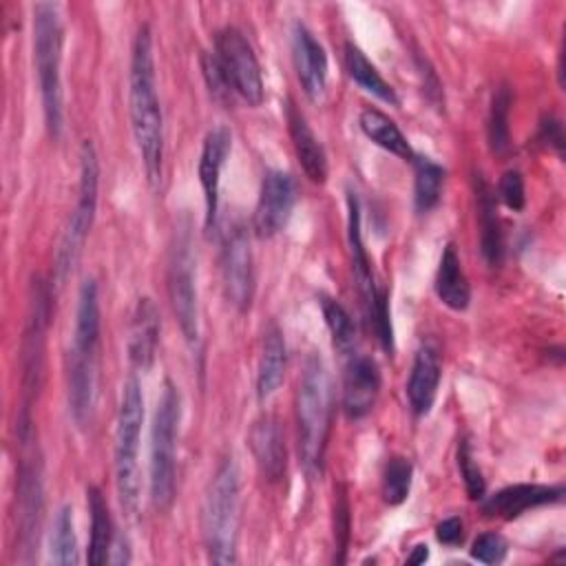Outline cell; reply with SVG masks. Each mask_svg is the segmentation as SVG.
I'll list each match as a JSON object with an SVG mask.
<instances>
[{
	"label": "cell",
	"instance_id": "1",
	"mask_svg": "<svg viewBox=\"0 0 566 566\" xmlns=\"http://www.w3.org/2000/svg\"><path fill=\"white\" fill-rule=\"evenodd\" d=\"M128 104H130V128L144 164L146 179L153 188L161 181L164 166V117L157 97L153 38L148 24H142L135 33L130 49V73H128Z\"/></svg>",
	"mask_w": 566,
	"mask_h": 566
},
{
	"label": "cell",
	"instance_id": "2",
	"mask_svg": "<svg viewBox=\"0 0 566 566\" xmlns=\"http://www.w3.org/2000/svg\"><path fill=\"white\" fill-rule=\"evenodd\" d=\"M99 369V294L95 279H84L77 292L73 343L66 356L69 413L77 427L93 416Z\"/></svg>",
	"mask_w": 566,
	"mask_h": 566
},
{
	"label": "cell",
	"instance_id": "3",
	"mask_svg": "<svg viewBox=\"0 0 566 566\" xmlns=\"http://www.w3.org/2000/svg\"><path fill=\"white\" fill-rule=\"evenodd\" d=\"M332 429V378L321 356L312 354L303 363L296 385V431L298 455L310 480L323 475L325 451Z\"/></svg>",
	"mask_w": 566,
	"mask_h": 566
},
{
	"label": "cell",
	"instance_id": "4",
	"mask_svg": "<svg viewBox=\"0 0 566 566\" xmlns=\"http://www.w3.org/2000/svg\"><path fill=\"white\" fill-rule=\"evenodd\" d=\"M62 44L64 27L60 7L55 2L33 4V64L40 84L44 124L53 139L62 133L64 102H62Z\"/></svg>",
	"mask_w": 566,
	"mask_h": 566
},
{
	"label": "cell",
	"instance_id": "5",
	"mask_svg": "<svg viewBox=\"0 0 566 566\" xmlns=\"http://www.w3.org/2000/svg\"><path fill=\"white\" fill-rule=\"evenodd\" d=\"M239 469L232 458H226L206 491L201 509V533L212 564H234L237 562V539H239Z\"/></svg>",
	"mask_w": 566,
	"mask_h": 566
},
{
	"label": "cell",
	"instance_id": "6",
	"mask_svg": "<svg viewBox=\"0 0 566 566\" xmlns=\"http://www.w3.org/2000/svg\"><path fill=\"white\" fill-rule=\"evenodd\" d=\"M144 422V396L139 378L133 374L122 387L115 427V489L126 515L139 506V438Z\"/></svg>",
	"mask_w": 566,
	"mask_h": 566
},
{
	"label": "cell",
	"instance_id": "7",
	"mask_svg": "<svg viewBox=\"0 0 566 566\" xmlns=\"http://www.w3.org/2000/svg\"><path fill=\"white\" fill-rule=\"evenodd\" d=\"M181 420L179 389L166 380L150 429V500L157 511H168L175 502V458Z\"/></svg>",
	"mask_w": 566,
	"mask_h": 566
},
{
	"label": "cell",
	"instance_id": "8",
	"mask_svg": "<svg viewBox=\"0 0 566 566\" xmlns=\"http://www.w3.org/2000/svg\"><path fill=\"white\" fill-rule=\"evenodd\" d=\"M97 190H99V161L97 150L91 139L82 142L80 148V186H77V203L69 217V223L62 232L57 254H55V281L62 285L69 274L75 270L86 237L91 232L95 210H97Z\"/></svg>",
	"mask_w": 566,
	"mask_h": 566
},
{
	"label": "cell",
	"instance_id": "9",
	"mask_svg": "<svg viewBox=\"0 0 566 566\" xmlns=\"http://www.w3.org/2000/svg\"><path fill=\"white\" fill-rule=\"evenodd\" d=\"M168 296L188 345L199 340V307L195 285V252L190 226H177L168 256Z\"/></svg>",
	"mask_w": 566,
	"mask_h": 566
},
{
	"label": "cell",
	"instance_id": "10",
	"mask_svg": "<svg viewBox=\"0 0 566 566\" xmlns=\"http://www.w3.org/2000/svg\"><path fill=\"white\" fill-rule=\"evenodd\" d=\"M212 53L217 55L232 93L245 104L259 106L263 102V75L248 38L239 29L226 27L217 31Z\"/></svg>",
	"mask_w": 566,
	"mask_h": 566
},
{
	"label": "cell",
	"instance_id": "11",
	"mask_svg": "<svg viewBox=\"0 0 566 566\" xmlns=\"http://www.w3.org/2000/svg\"><path fill=\"white\" fill-rule=\"evenodd\" d=\"M221 283L226 301L237 312L250 310L254 296V259L250 237L243 226H232L223 239Z\"/></svg>",
	"mask_w": 566,
	"mask_h": 566
},
{
	"label": "cell",
	"instance_id": "12",
	"mask_svg": "<svg viewBox=\"0 0 566 566\" xmlns=\"http://www.w3.org/2000/svg\"><path fill=\"white\" fill-rule=\"evenodd\" d=\"M296 203V186L292 175L283 170H268L261 179L259 201L252 217V230L259 239H272L279 234Z\"/></svg>",
	"mask_w": 566,
	"mask_h": 566
},
{
	"label": "cell",
	"instance_id": "13",
	"mask_svg": "<svg viewBox=\"0 0 566 566\" xmlns=\"http://www.w3.org/2000/svg\"><path fill=\"white\" fill-rule=\"evenodd\" d=\"M230 146H232V135L226 126L212 128L203 139V148H201V157H199V181L203 188V203H206L203 228L208 234L217 228L219 184H221L223 164L230 155Z\"/></svg>",
	"mask_w": 566,
	"mask_h": 566
},
{
	"label": "cell",
	"instance_id": "14",
	"mask_svg": "<svg viewBox=\"0 0 566 566\" xmlns=\"http://www.w3.org/2000/svg\"><path fill=\"white\" fill-rule=\"evenodd\" d=\"M380 394V369L371 356L349 354L343 371V411L349 420L365 418Z\"/></svg>",
	"mask_w": 566,
	"mask_h": 566
},
{
	"label": "cell",
	"instance_id": "15",
	"mask_svg": "<svg viewBox=\"0 0 566 566\" xmlns=\"http://www.w3.org/2000/svg\"><path fill=\"white\" fill-rule=\"evenodd\" d=\"M292 57L303 93L318 102L327 88V53L303 22L292 27Z\"/></svg>",
	"mask_w": 566,
	"mask_h": 566
},
{
	"label": "cell",
	"instance_id": "16",
	"mask_svg": "<svg viewBox=\"0 0 566 566\" xmlns=\"http://www.w3.org/2000/svg\"><path fill=\"white\" fill-rule=\"evenodd\" d=\"M564 497L562 484H511L493 495H489L482 502V513L486 517H500V520H515L528 509L555 504Z\"/></svg>",
	"mask_w": 566,
	"mask_h": 566
},
{
	"label": "cell",
	"instance_id": "17",
	"mask_svg": "<svg viewBox=\"0 0 566 566\" xmlns=\"http://www.w3.org/2000/svg\"><path fill=\"white\" fill-rule=\"evenodd\" d=\"M42 517V480L38 462L24 460L18 473V535L24 553L38 546Z\"/></svg>",
	"mask_w": 566,
	"mask_h": 566
},
{
	"label": "cell",
	"instance_id": "18",
	"mask_svg": "<svg viewBox=\"0 0 566 566\" xmlns=\"http://www.w3.org/2000/svg\"><path fill=\"white\" fill-rule=\"evenodd\" d=\"M248 444L263 480L279 482L285 473L287 453H285V438L276 418L261 416L259 420H254L248 433Z\"/></svg>",
	"mask_w": 566,
	"mask_h": 566
},
{
	"label": "cell",
	"instance_id": "19",
	"mask_svg": "<svg viewBox=\"0 0 566 566\" xmlns=\"http://www.w3.org/2000/svg\"><path fill=\"white\" fill-rule=\"evenodd\" d=\"M285 119H287V130L292 137V146L296 153V159L305 172V177L312 184L323 186L327 181V155L314 130L310 128L305 115L296 108L292 99H287L285 106Z\"/></svg>",
	"mask_w": 566,
	"mask_h": 566
},
{
	"label": "cell",
	"instance_id": "20",
	"mask_svg": "<svg viewBox=\"0 0 566 566\" xmlns=\"http://www.w3.org/2000/svg\"><path fill=\"white\" fill-rule=\"evenodd\" d=\"M442 367H440V354L433 345L424 343L418 347L411 365V374L407 380V400L411 407V413L422 418L431 411L440 385Z\"/></svg>",
	"mask_w": 566,
	"mask_h": 566
},
{
	"label": "cell",
	"instance_id": "21",
	"mask_svg": "<svg viewBox=\"0 0 566 566\" xmlns=\"http://www.w3.org/2000/svg\"><path fill=\"white\" fill-rule=\"evenodd\" d=\"M473 195H475V210H478V223H480V250L486 265L497 268L504 259V234L497 217L495 192L480 172L473 175Z\"/></svg>",
	"mask_w": 566,
	"mask_h": 566
},
{
	"label": "cell",
	"instance_id": "22",
	"mask_svg": "<svg viewBox=\"0 0 566 566\" xmlns=\"http://www.w3.org/2000/svg\"><path fill=\"white\" fill-rule=\"evenodd\" d=\"M347 237H349V256H352L354 281L358 287L360 301H363V310L369 318L380 287H376V283H374L369 256H367L363 234H360V203L354 192H347Z\"/></svg>",
	"mask_w": 566,
	"mask_h": 566
},
{
	"label": "cell",
	"instance_id": "23",
	"mask_svg": "<svg viewBox=\"0 0 566 566\" xmlns=\"http://www.w3.org/2000/svg\"><path fill=\"white\" fill-rule=\"evenodd\" d=\"M159 345V312L150 298H139L128 332V358L135 369H150Z\"/></svg>",
	"mask_w": 566,
	"mask_h": 566
},
{
	"label": "cell",
	"instance_id": "24",
	"mask_svg": "<svg viewBox=\"0 0 566 566\" xmlns=\"http://www.w3.org/2000/svg\"><path fill=\"white\" fill-rule=\"evenodd\" d=\"M285 365H287V349H285V338L281 327L270 321L263 340H261V356H259V367H256V398L265 402L276 394L285 378Z\"/></svg>",
	"mask_w": 566,
	"mask_h": 566
},
{
	"label": "cell",
	"instance_id": "25",
	"mask_svg": "<svg viewBox=\"0 0 566 566\" xmlns=\"http://www.w3.org/2000/svg\"><path fill=\"white\" fill-rule=\"evenodd\" d=\"M433 287H436L438 298L453 312H464L471 303V285L462 270L460 256L451 243L444 248V252L440 256Z\"/></svg>",
	"mask_w": 566,
	"mask_h": 566
},
{
	"label": "cell",
	"instance_id": "26",
	"mask_svg": "<svg viewBox=\"0 0 566 566\" xmlns=\"http://www.w3.org/2000/svg\"><path fill=\"white\" fill-rule=\"evenodd\" d=\"M358 126L367 139H371L376 146L385 148L387 153H391L405 161H411L416 157L413 148L409 146V142L402 135V130L398 128V124L391 117H387L382 111L363 108L360 117H358Z\"/></svg>",
	"mask_w": 566,
	"mask_h": 566
},
{
	"label": "cell",
	"instance_id": "27",
	"mask_svg": "<svg viewBox=\"0 0 566 566\" xmlns=\"http://www.w3.org/2000/svg\"><path fill=\"white\" fill-rule=\"evenodd\" d=\"M86 504L91 513V542H88V562L95 566L108 564V553L115 539L108 504L97 486L86 489Z\"/></svg>",
	"mask_w": 566,
	"mask_h": 566
},
{
	"label": "cell",
	"instance_id": "28",
	"mask_svg": "<svg viewBox=\"0 0 566 566\" xmlns=\"http://www.w3.org/2000/svg\"><path fill=\"white\" fill-rule=\"evenodd\" d=\"M345 69H347L349 77L365 93L374 95L376 99H380V102H385L389 106H398L400 104L394 86L389 82H385V77L378 73V69L367 60V55L354 42L345 44Z\"/></svg>",
	"mask_w": 566,
	"mask_h": 566
},
{
	"label": "cell",
	"instance_id": "29",
	"mask_svg": "<svg viewBox=\"0 0 566 566\" xmlns=\"http://www.w3.org/2000/svg\"><path fill=\"white\" fill-rule=\"evenodd\" d=\"M413 203L418 212H429L440 203L447 170L429 157H413Z\"/></svg>",
	"mask_w": 566,
	"mask_h": 566
},
{
	"label": "cell",
	"instance_id": "30",
	"mask_svg": "<svg viewBox=\"0 0 566 566\" xmlns=\"http://www.w3.org/2000/svg\"><path fill=\"white\" fill-rule=\"evenodd\" d=\"M49 557H51L53 564H60V566H75V564H80V548H77L73 509L69 504L60 506L55 517H53Z\"/></svg>",
	"mask_w": 566,
	"mask_h": 566
},
{
	"label": "cell",
	"instance_id": "31",
	"mask_svg": "<svg viewBox=\"0 0 566 566\" xmlns=\"http://www.w3.org/2000/svg\"><path fill=\"white\" fill-rule=\"evenodd\" d=\"M513 95L506 84L497 86L491 97L489 119H486V137L489 146L495 155H506L511 150V128H509V115H511Z\"/></svg>",
	"mask_w": 566,
	"mask_h": 566
},
{
	"label": "cell",
	"instance_id": "32",
	"mask_svg": "<svg viewBox=\"0 0 566 566\" xmlns=\"http://www.w3.org/2000/svg\"><path fill=\"white\" fill-rule=\"evenodd\" d=\"M321 310H323V318L327 323V329L332 334V343L334 347L343 354L349 356L354 354V345H356V327L354 321L349 316V312L334 298L329 296H321Z\"/></svg>",
	"mask_w": 566,
	"mask_h": 566
},
{
	"label": "cell",
	"instance_id": "33",
	"mask_svg": "<svg viewBox=\"0 0 566 566\" xmlns=\"http://www.w3.org/2000/svg\"><path fill=\"white\" fill-rule=\"evenodd\" d=\"M411 478H413V467L407 458L391 455L387 460L385 473H382V497L389 506H398L407 500L411 491Z\"/></svg>",
	"mask_w": 566,
	"mask_h": 566
},
{
	"label": "cell",
	"instance_id": "34",
	"mask_svg": "<svg viewBox=\"0 0 566 566\" xmlns=\"http://www.w3.org/2000/svg\"><path fill=\"white\" fill-rule=\"evenodd\" d=\"M349 528H352V515H349V500L343 484L334 489V562L345 564L347 562V544H349Z\"/></svg>",
	"mask_w": 566,
	"mask_h": 566
},
{
	"label": "cell",
	"instance_id": "35",
	"mask_svg": "<svg viewBox=\"0 0 566 566\" xmlns=\"http://www.w3.org/2000/svg\"><path fill=\"white\" fill-rule=\"evenodd\" d=\"M458 469H460V475L464 480V489H467V495L471 500H482L484 497V491H486V482H484V475L473 458V451H471V444L469 440H460L458 444Z\"/></svg>",
	"mask_w": 566,
	"mask_h": 566
},
{
	"label": "cell",
	"instance_id": "36",
	"mask_svg": "<svg viewBox=\"0 0 566 566\" xmlns=\"http://www.w3.org/2000/svg\"><path fill=\"white\" fill-rule=\"evenodd\" d=\"M201 71H203V77H206L210 95L217 102L228 104L230 97H232V88H230V84H228V80L223 75V69H221V64H219L214 53L203 51V55H201Z\"/></svg>",
	"mask_w": 566,
	"mask_h": 566
},
{
	"label": "cell",
	"instance_id": "37",
	"mask_svg": "<svg viewBox=\"0 0 566 566\" xmlns=\"http://www.w3.org/2000/svg\"><path fill=\"white\" fill-rule=\"evenodd\" d=\"M497 197L500 201L513 210V212H520L526 203V195H524V177L520 170L511 168L506 170L502 177H500V184H497Z\"/></svg>",
	"mask_w": 566,
	"mask_h": 566
},
{
	"label": "cell",
	"instance_id": "38",
	"mask_svg": "<svg viewBox=\"0 0 566 566\" xmlns=\"http://www.w3.org/2000/svg\"><path fill=\"white\" fill-rule=\"evenodd\" d=\"M471 557L482 564H500L506 557V542L500 533H482L471 544Z\"/></svg>",
	"mask_w": 566,
	"mask_h": 566
},
{
	"label": "cell",
	"instance_id": "39",
	"mask_svg": "<svg viewBox=\"0 0 566 566\" xmlns=\"http://www.w3.org/2000/svg\"><path fill=\"white\" fill-rule=\"evenodd\" d=\"M539 142L544 144V146H551V148H555L557 150V155L562 157V153H564V126H562V122L555 117V115H546L544 119H542V124H539Z\"/></svg>",
	"mask_w": 566,
	"mask_h": 566
},
{
	"label": "cell",
	"instance_id": "40",
	"mask_svg": "<svg viewBox=\"0 0 566 566\" xmlns=\"http://www.w3.org/2000/svg\"><path fill=\"white\" fill-rule=\"evenodd\" d=\"M436 537L440 544L444 546H458L464 539V522L458 515H451L447 520H442L436 526Z\"/></svg>",
	"mask_w": 566,
	"mask_h": 566
},
{
	"label": "cell",
	"instance_id": "41",
	"mask_svg": "<svg viewBox=\"0 0 566 566\" xmlns=\"http://www.w3.org/2000/svg\"><path fill=\"white\" fill-rule=\"evenodd\" d=\"M130 562V548H128V542L126 537H115L113 539V546H111V553H108V564H128Z\"/></svg>",
	"mask_w": 566,
	"mask_h": 566
},
{
	"label": "cell",
	"instance_id": "42",
	"mask_svg": "<svg viewBox=\"0 0 566 566\" xmlns=\"http://www.w3.org/2000/svg\"><path fill=\"white\" fill-rule=\"evenodd\" d=\"M422 77H424V93H427V97H429L433 104H440V99H442V86H440L436 73H433L429 66L424 69V64H422Z\"/></svg>",
	"mask_w": 566,
	"mask_h": 566
},
{
	"label": "cell",
	"instance_id": "43",
	"mask_svg": "<svg viewBox=\"0 0 566 566\" xmlns=\"http://www.w3.org/2000/svg\"><path fill=\"white\" fill-rule=\"evenodd\" d=\"M427 557H429L427 544H416L413 551H411V555L407 557V564H422Z\"/></svg>",
	"mask_w": 566,
	"mask_h": 566
}]
</instances>
